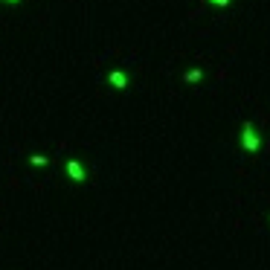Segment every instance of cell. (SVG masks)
Wrapping results in <instances>:
<instances>
[{
    "mask_svg": "<svg viewBox=\"0 0 270 270\" xmlns=\"http://www.w3.org/2000/svg\"><path fill=\"white\" fill-rule=\"evenodd\" d=\"M241 146H244V151H250V154H256V151H259V146H262V137H259L256 125H253L250 120L241 125Z\"/></svg>",
    "mask_w": 270,
    "mask_h": 270,
    "instance_id": "cell-1",
    "label": "cell"
},
{
    "mask_svg": "<svg viewBox=\"0 0 270 270\" xmlns=\"http://www.w3.org/2000/svg\"><path fill=\"white\" fill-rule=\"evenodd\" d=\"M67 175L76 180V183H82V180H85V169H82V163H79V160H70V163H67Z\"/></svg>",
    "mask_w": 270,
    "mask_h": 270,
    "instance_id": "cell-2",
    "label": "cell"
},
{
    "mask_svg": "<svg viewBox=\"0 0 270 270\" xmlns=\"http://www.w3.org/2000/svg\"><path fill=\"white\" fill-rule=\"evenodd\" d=\"M108 82H111V85H114V88H128V76H125V73H122V70H114V73H111V76H108Z\"/></svg>",
    "mask_w": 270,
    "mask_h": 270,
    "instance_id": "cell-3",
    "label": "cell"
},
{
    "mask_svg": "<svg viewBox=\"0 0 270 270\" xmlns=\"http://www.w3.org/2000/svg\"><path fill=\"white\" fill-rule=\"evenodd\" d=\"M183 79H186L189 85H198V82L204 79V70H198V67H192V70H186V73H183Z\"/></svg>",
    "mask_w": 270,
    "mask_h": 270,
    "instance_id": "cell-4",
    "label": "cell"
},
{
    "mask_svg": "<svg viewBox=\"0 0 270 270\" xmlns=\"http://www.w3.org/2000/svg\"><path fill=\"white\" fill-rule=\"evenodd\" d=\"M30 163H32V166H47V157H44V154H32Z\"/></svg>",
    "mask_w": 270,
    "mask_h": 270,
    "instance_id": "cell-5",
    "label": "cell"
},
{
    "mask_svg": "<svg viewBox=\"0 0 270 270\" xmlns=\"http://www.w3.org/2000/svg\"><path fill=\"white\" fill-rule=\"evenodd\" d=\"M212 6H221V9H224V6H230V3H233V0H210Z\"/></svg>",
    "mask_w": 270,
    "mask_h": 270,
    "instance_id": "cell-6",
    "label": "cell"
},
{
    "mask_svg": "<svg viewBox=\"0 0 270 270\" xmlns=\"http://www.w3.org/2000/svg\"><path fill=\"white\" fill-rule=\"evenodd\" d=\"M9 3H18V0H9Z\"/></svg>",
    "mask_w": 270,
    "mask_h": 270,
    "instance_id": "cell-7",
    "label": "cell"
}]
</instances>
